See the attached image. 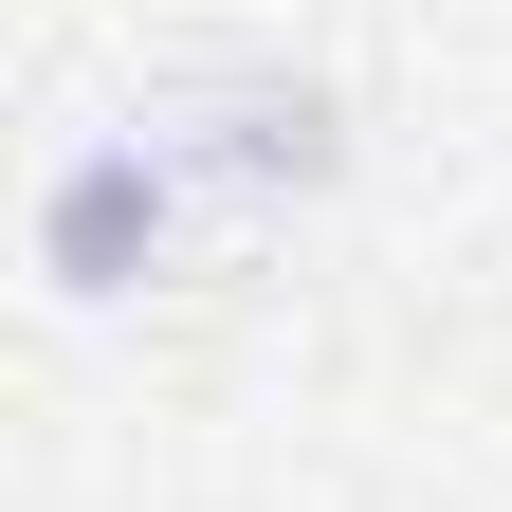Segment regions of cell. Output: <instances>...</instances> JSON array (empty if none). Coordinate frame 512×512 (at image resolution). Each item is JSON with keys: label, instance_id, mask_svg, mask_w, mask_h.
Returning a JSON list of instances; mask_svg holds the SVG:
<instances>
[{"label": "cell", "instance_id": "obj_1", "mask_svg": "<svg viewBox=\"0 0 512 512\" xmlns=\"http://www.w3.org/2000/svg\"><path fill=\"white\" fill-rule=\"evenodd\" d=\"M128 128L183 165L202 220H293V202H330V165H348V110H330V74H293V55H165Z\"/></svg>", "mask_w": 512, "mask_h": 512}, {"label": "cell", "instance_id": "obj_2", "mask_svg": "<svg viewBox=\"0 0 512 512\" xmlns=\"http://www.w3.org/2000/svg\"><path fill=\"white\" fill-rule=\"evenodd\" d=\"M183 220L202 202H183V165L147 147V128H92V147H55V183H37V275L74 311H128L183 256Z\"/></svg>", "mask_w": 512, "mask_h": 512}]
</instances>
